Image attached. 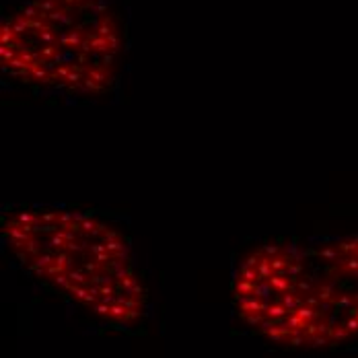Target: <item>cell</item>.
<instances>
[{"label": "cell", "mask_w": 358, "mask_h": 358, "mask_svg": "<svg viewBox=\"0 0 358 358\" xmlns=\"http://www.w3.org/2000/svg\"><path fill=\"white\" fill-rule=\"evenodd\" d=\"M233 299L251 329L282 346L357 338L358 233L255 248L235 274Z\"/></svg>", "instance_id": "cell-1"}, {"label": "cell", "mask_w": 358, "mask_h": 358, "mask_svg": "<svg viewBox=\"0 0 358 358\" xmlns=\"http://www.w3.org/2000/svg\"><path fill=\"white\" fill-rule=\"evenodd\" d=\"M8 251L39 280L115 325L136 323L146 290L128 239L80 210L27 206L2 218Z\"/></svg>", "instance_id": "cell-2"}, {"label": "cell", "mask_w": 358, "mask_h": 358, "mask_svg": "<svg viewBox=\"0 0 358 358\" xmlns=\"http://www.w3.org/2000/svg\"><path fill=\"white\" fill-rule=\"evenodd\" d=\"M122 54V25L108 0H29L0 27L4 72L41 89L103 93Z\"/></svg>", "instance_id": "cell-3"}]
</instances>
